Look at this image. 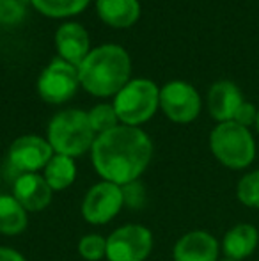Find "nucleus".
Returning <instances> with one entry per match:
<instances>
[{
  "label": "nucleus",
  "instance_id": "nucleus-1",
  "mask_svg": "<svg viewBox=\"0 0 259 261\" xmlns=\"http://www.w3.org/2000/svg\"><path fill=\"white\" fill-rule=\"evenodd\" d=\"M153 141L142 128L119 126L96 135L91 148L94 171L105 181L126 187L135 183L149 167Z\"/></svg>",
  "mask_w": 259,
  "mask_h": 261
},
{
  "label": "nucleus",
  "instance_id": "nucleus-2",
  "mask_svg": "<svg viewBox=\"0 0 259 261\" xmlns=\"http://www.w3.org/2000/svg\"><path fill=\"white\" fill-rule=\"evenodd\" d=\"M130 55L119 45H101L91 50L78 66L80 86L98 98L116 96L130 82Z\"/></svg>",
  "mask_w": 259,
  "mask_h": 261
},
{
  "label": "nucleus",
  "instance_id": "nucleus-3",
  "mask_svg": "<svg viewBox=\"0 0 259 261\" xmlns=\"http://www.w3.org/2000/svg\"><path fill=\"white\" fill-rule=\"evenodd\" d=\"M94 139L96 134L89 123V116L80 109H68L55 114L46 134V141L50 142L53 153L71 158L91 151Z\"/></svg>",
  "mask_w": 259,
  "mask_h": 261
},
{
  "label": "nucleus",
  "instance_id": "nucleus-4",
  "mask_svg": "<svg viewBox=\"0 0 259 261\" xmlns=\"http://www.w3.org/2000/svg\"><path fill=\"white\" fill-rule=\"evenodd\" d=\"M210 149L224 167L233 171L247 169L256 158V142L249 128L225 121L211 130Z\"/></svg>",
  "mask_w": 259,
  "mask_h": 261
},
{
  "label": "nucleus",
  "instance_id": "nucleus-5",
  "mask_svg": "<svg viewBox=\"0 0 259 261\" xmlns=\"http://www.w3.org/2000/svg\"><path fill=\"white\" fill-rule=\"evenodd\" d=\"M112 105L119 123L140 128L160 109V87L149 79H133L116 94Z\"/></svg>",
  "mask_w": 259,
  "mask_h": 261
},
{
  "label": "nucleus",
  "instance_id": "nucleus-6",
  "mask_svg": "<svg viewBox=\"0 0 259 261\" xmlns=\"http://www.w3.org/2000/svg\"><path fill=\"white\" fill-rule=\"evenodd\" d=\"M155 245L149 227L142 224H125L107 237L108 261H146Z\"/></svg>",
  "mask_w": 259,
  "mask_h": 261
},
{
  "label": "nucleus",
  "instance_id": "nucleus-7",
  "mask_svg": "<svg viewBox=\"0 0 259 261\" xmlns=\"http://www.w3.org/2000/svg\"><path fill=\"white\" fill-rule=\"evenodd\" d=\"M126 204L125 189L116 183L101 181L94 183L82 199V217L93 226H105L118 217Z\"/></svg>",
  "mask_w": 259,
  "mask_h": 261
},
{
  "label": "nucleus",
  "instance_id": "nucleus-8",
  "mask_svg": "<svg viewBox=\"0 0 259 261\" xmlns=\"http://www.w3.org/2000/svg\"><path fill=\"white\" fill-rule=\"evenodd\" d=\"M80 87L78 68L63 59H53L38 79V93L41 100L52 105H61L71 100Z\"/></svg>",
  "mask_w": 259,
  "mask_h": 261
},
{
  "label": "nucleus",
  "instance_id": "nucleus-9",
  "mask_svg": "<svg viewBox=\"0 0 259 261\" xmlns=\"http://www.w3.org/2000/svg\"><path fill=\"white\" fill-rule=\"evenodd\" d=\"M160 109L172 123L187 124L200 114V96L188 82L172 80L160 89Z\"/></svg>",
  "mask_w": 259,
  "mask_h": 261
},
{
  "label": "nucleus",
  "instance_id": "nucleus-10",
  "mask_svg": "<svg viewBox=\"0 0 259 261\" xmlns=\"http://www.w3.org/2000/svg\"><path fill=\"white\" fill-rule=\"evenodd\" d=\"M53 155L55 153L46 139L28 134L13 141V144L9 146V153H7V162L18 176L43 171Z\"/></svg>",
  "mask_w": 259,
  "mask_h": 261
},
{
  "label": "nucleus",
  "instance_id": "nucleus-11",
  "mask_svg": "<svg viewBox=\"0 0 259 261\" xmlns=\"http://www.w3.org/2000/svg\"><path fill=\"white\" fill-rule=\"evenodd\" d=\"M220 244L211 233L194 229L178 238L172 247L174 261H218Z\"/></svg>",
  "mask_w": 259,
  "mask_h": 261
},
{
  "label": "nucleus",
  "instance_id": "nucleus-12",
  "mask_svg": "<svg viewBox=\"0 0 259 261\" xmlns=\"http://www.w3.org/2000/svg\"><path fill=\"white\" fill-rule=\"evenodd\" d=\"M13 196L28 213L43 212L52 203L53 190L39 172L18 174L13 181Z\"/></svg>",
  "mask_w": 259,
  "mask_h": 261
},
{
  "label": "nucleus",
  "instance_id": "nucleus-13",
  "mask_svg": "<svg viewBox=\"0 0 259 261\" xmlns=\"http://www.w3.org/2000/svg\"><path fill=\"white\" fill-rule=\"evenodd\" d=\"M55 48L63 61L78 68L91 52L89 34L80 23L75 21L63 23L55 32Z\"/></svg>",
  "mask_w": 259,
  "mask_h": 261
},
{
  "label": "nucleus",
  "instance_id": "nucleus-14",
  "mask_svg": "<svg viewBox=\"0 0 259 261\" xmlns=\"http://www.w3.org/2000/svg\"><path fill=\"white\" fill-rule=\"evenodd\" d=\"M243 103L242 91L238 86L229 80H220V82L213 84L208 93V110H210L211 117L218 123H225V121H233L238 107Z\"/></svg>",
  "mask_w": 259,
  "mask_h": 261
},
{
  "label": "nucleus",
  "instance_id": "nucleus-15",
  "mask_svg": "<svg viewBox=\"0 0 259 261\" xmlns=\"http://www.w3.org/2000/svg\"><path fill=\"white\" fill-rule=\"evenodd\" d=\"M259 244V231L252 224H236L222 238L220 249L227 259L243 261L254 254Z\"/></svg>",
  "mask_w": 259,
  "mask_h": 261
},
{
  "label": "nucleus",
  "instance_id": "nucleus-16",
  "mask_svg": "<svg viewBox=\"0 0 259 261\" xmlns=\"http://www.w3.org/2000/svg\"><path fill=\"white\" fill-rule=\"evenodd\" d=\"M98 16L114 29H128L140 16L138 0H98Z\"/></svg>",
  "mask_w": 259,
  "mask_h": 261
},
{
  "label": "nucleus",
  "instance_id": "nucleus-17",
  "mask_svg": "<svg viewBox=\"0 0 259 261\" xmlns=\"http://www.w3.org/2000/svg\"><path fill=\"white\" fill-rule=\"evenodd\" d=\"M28 226V212L13 194H0V234L18 237Z\"/></svg>",
  "mask_w": 259,
  "mask_h": 261
},
{
  "label": "nucleus",
  "instance_id": "nucleus-18",
  "mask_svg": "<svg viewBox=\"0 0 259 261\" xmlns=\"http://www.w3.org/2000/svg\"><path fill=\"white\" fill-rule=\"evenodd\" d=\"M43 178L50 185L53 192H63L69 189L76 179V164L75 158L66 155H53L52 160L43 169Z\"/></svg>",
  "mask_w": 259,
  "mask_h": 261
},
{
  "label": "nucleus",
  "instance_id": "nucleus-19",
  "mask_svg": "<svg viewBox=\"0 0 259 261\" xmlns=\"http://www.w3.org/2000/svg\"><path fill=\"white\" fill-rule=\"evenodd\" d=\"M91 0H31L36 11L48 18H69L80 14Z\"/></svg>",
  "mask_w": 259,
  "mask_h": 261
},
{
  "label": "nucleus",
  "instance_id": "nucleus-20",
  "mask_svg": "<svg viewBox=\"0 0 259 261\" xmlns=\"http://www.w3.org/2000/svg\"><path fill=\"white\" fill-rule=\"evenodd\" d=\"M87 116H89V123L96 135L105 134V132L112 130V128L121 124L112 103H100V105L93 107V109L87 112Z\"/></svg>",
  "mask_w": 259,
  "mask_h": 261
},
{
  "label": "nucleus",
  "instance_id": "nucleus-21",
  "mask_svg": "<svg viewBox=\"0 0 259 261\" xmlns=\"http://www.w3.org/2000/svg\"><path fill=\"white\" fill-rule=\"evenodd\" d=\"M236 197L243 206L259 210V169L240 178L236 185Z\"/></svg>",
  "mask_w": 259,
  "mask_h": 261
},
{
  "label": "nucleus",
  "instance_id": "nucleus-22",
  "mask_svg": "<svg viewBox=\"0 0 259 261\" xmlns=\"http://www.w3.org/2000/svg\"><path fill=\"white\" fill-rule=\"evenodd\" d=\"M76 251H78L80 258L85 261H100L107 258V238L96 233L83 234L78 240Z\"/></svg>",
  "mask_w": 259,
  "mask_h": 261
},
{
  "label": "nucleus",
  "instance_id": "nucleus-23",
  "mask_svg": "<svg viewBox=\"0 0 259 261\" xmlns=\"http://www.w3.org/2000/svg\"><path fill=\"white\" fill-rule=\"evenodd\" d=\"M31 0H0V23L13 27L23 21Z\"/></svg>",
  "mask_w": 259,
  "mask_h": 261
},
{
  "label": "nucleus",
  "instance_id": "nucleus-24",
  "mask_svg": "<svg viewBox=\"0 0 259 261\" xmlns=\"http://www.w3.org/2000/svg\"><path fill=\"white\" fill-rule=\"evenodd\" d=\"M256 117H257V109H256V107H254L252 103H249V101H243V103L238 107V110H236L233 121H235V123H238V124H242V126L249 128V126H254V123H256Z\"/></svg>",
  "mask_w": 259,
  "mask_h": 261
},
{
  "label": "nucleus",
  "instance_id": "nucleus-25",
  "mask_svg": "<svg viewBox=\"0 0 259 261\" xmlns=\"http://www.w3.org/2000/svg\"><path fill=\"white\" fill-rule=\"evenodd\" d=\"M0 261H27L21 252L11 247H0Z\"/></svg>",
  "mask_w": 259,
  "mask_h": 261
},
{
  "label": "nucleus",
  "instance_id": "nucleus-26",
  "mask_svg": "<svg viewBox=\"0 0 259 261\" xmlns=\"http://www.w3.org/2000/svg\"><path fill=\"white\" fill-rule=\"evenodd\" d=\"M254 126H256V132L259 134V109H257V117H256V123H254Z\"/></svg>",
  "mask_w": 259,
  "mask_h": 261
},
{
  "label": "nucleus",
  "instance_id": "nucleus-27",
  "mask_svg": "<svg viewBox=\"0 0 259 261\" xmlns=\"http://www.w3.org/2000/svg\"><path fill=\"white\" fill-rule=\"evenodd\" d=\"M222 261H235V259H222Z\"/></svg>",
  "mask_w": 259,
  "mask_h": 261
}]
</instances>
